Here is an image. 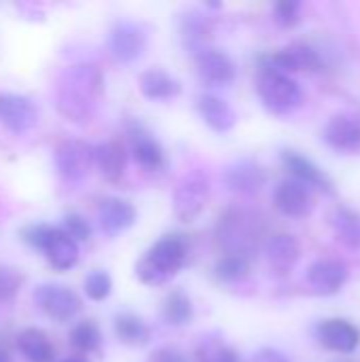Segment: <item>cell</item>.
Segmentation results:
<instances>
[{"instance_id": "obj_26", "label": "cell", "mask_w": 360, "mask_h": 362, "mask_svg": "<svg viewBox=\"0 0 360 362\" xmlns=\"http://www.w3.org/2000/svg\"><path fill=\"white\" fill-rule=\"evenodd\" d=\"M15 344H17L19 354L28 362H53L55 358V348L42 329L28 327L19 331Z\"/></svg>"}, {"instance_id": "obj_20", "label": "cell", "mask_w": 360, "mask_h": 362, "mask_svg": "<svg viewBox=\"0 0 360 362\" xmlns=\"http://www.w3.org/2000/svg\"><path fill=\"white\" fill-rule=\"evenodd\" d=\"M40 252L45 255L47 263L59 274L70 272L79 263V257H81L79 244L64 229H57V227L49 229Z\"/></svg>"}, {"instance_id": "obj_19", "label": "cell", "mask_w": 360, "mask_h": 362, "mask_svg": "<svg viewBox=\"0 0 360 362\" xmlns=\"http://www.w3.org/2000/svg\"><path fill=\"white\" fill-rule=\"evenodd\" d=\"M280 161L282 165L289 170L291 178L299 180L301 185H306L308 189H316L323 193H331L333 191V182L331 178L325 174V170H320L312 159H308L306 155H301L299 151H291L284 148L280 153Z\"/></svg>"}, {"instance_id": "obj_11", "label": "cell", "mask_w": 360, "mask_h": 362, "mask_svg": "<svg viewBox=\"0 0 360 362\" xmlns=\"http://www.w3.org/2000/svg\"><path fill=\"white\" fill-rule=\"evenodd\" d=\"M38 123L36 104L21 93L0 91V125L11 134H25Z\"/></svg>"}, {"instance_id": "obj_27", "label": "cell", "mask_w": 360, "mask_h": 362, "mask_svg": "<svg viewBox=\"0 0 360 362\" xmlns=\"http://www.w3.org/2000/svg\"><path fill=\"white\" fill-rule=\"evenodd\" d=\"M117 339L129 348H142L151 341V327L132 312H121L112 320Z\"/></svg>"}, {"instance_id": "obj_38", "label": "cell", "mask_w": 360, "mask_h": 362, "mask_svg": "<svg viewBox=\"0 0 360 362\" xmlns=\"http://www.w3.org/2000/svg\"><path fill=\"white\" fill-rule=\"evenodd\" d=\"M149 362H189V358L178 350V348H159L155 350L151 356H149Z\"/></svg>"}, {"instance_id": "obj_13", "label": "cell", "mask_w": 360, "mask_h": 362, "mask_svg": "<svg viewBox=\"0 0 360 362\" xmlns=\"http://www.w3.org/2000/svg\"><path fill=\"white\" fill-rule=\"evenodd\" d=\"M197 76L206 87H229L236 81V62L221 49H204L195 55Z\"/></svg>"}, {"instance_id": "obj_22", "label": "cell", "mask_w": 360, "mask_h": 362, "mask_svg": "<svg viewBox=\"0 0 360 362\" xmlns=\"http://www.w3.org/2000/svg\"><path fill=\"white\" fill-rule=\"evenodd\" d=\"M197 112L202 121L216 134H227L238 123V115L231 104L214 93H202L197 98Z\"/></svg>"}, {"instance_id": "obj_10", "label": "cell", "mask_w": 360, "mask_h": 362, "mask_svg": "<svg viewBox=\"0 0 360 362\" xmlns=\"http://www.w3.org/2000/svg\"><path fill=\"white\" fill-rule=\"evenodd\" d=\"M53 157H55L57 172L66 180L79 182L93 168V144H87L83 140H62L55 146Z\"/></svg>"}, {"instance_id": "obj_7", "label": "cell", "mask_w": 360, "mask_h": 362, "mask_svg": "<svg viewBox=\"0 0 360 362\" xmlns=\"http://www.w3.org/2000/svg\"><path fill=\"white\" fill-rule=\"evenodd\" d=\"M151 30L142 21H117L108 34V51L121 64L138 62L149 49Z\"/></svg>"}, {"instance_id": "obj_12", "label": "cell", "mask_w": 360, "mask_h": 362, "mask_svg": "<svg viewBox=\"0 0 360 362\" xmlns=\"http://www.w3.org/2000/svg\"><path fill=\"white\" fill-rule=\"evenodd\" d=\"M314 337L323 348H327L329 352H337V354H352L360 346L359 327L346 318L320 320L314 327Z\"/></svg>"}, {"instance_id": "obj_5", "label": "cell", "mask_w": 360, "mask_h": 362, "mask_svg": "<svg viewBox=\"0 0 360 362\" xmlns=\"http://www.w3.org/2000/svg\"><path fill=\"white\" fill-rule=\"evenodd\" d=\"M259 68H269L291 76V72H320L325 70V59L316 47L308 42H293L276 53L261 55Z\"/></svg>"}, {"instance_id": "obj_16", "label": "cell", "mask_w": 360, "mask_h": 362, "mask_svg": "<svg viewBox=\"0 0 360 362\" xmlns=\"http://www.w3.org/2000/svg\"><path fill=\"white\" fill-rule=\"evenodd\" d=\"M323 140L342 155H360V119L352 115L331 117L323 129Z\"/></svg>"}, {"instance_id": "obj_33", "label": "cell", "mask_w": 360, "mask_h": 362, "mask_svg": "<svg viewBox=\"0 0 360 362\" xmlns=\"http://www.w3.org/2000/svg\"><path fill=\"white\" fill-rule=\"evenodd\" d=\"M85 295L91 301H106L112 295V278L104 269H93L85 278Z\"/></svg>"}, {"instance_id": "obj_21", "label": "cell", "mask_w": 360, "mask_h": 362, "mask_svg": "<svg viewBox=\"0 0 360 362\" xmlns=\"http://www.w3.org/2000/svg\"><path fill=\"white\" fill-rule=\"evenodd\" d=\"M136 208L132 202L106 195L98 202V221L108 235H117L136 225Z\"/></svg>"}, {"instance_id": "obj_36", "label": "cell", "mask_w": 360, "mask_h": 362, "mask_svg": "<svg viewBox=\"0 0 360 362\" xmlns=\"http://www.w3.org/2000/svg\"><path fill=\"white\" fill-rule=\"evenodd\" d=\"M74 242H87L91 238V225L89 221L79 214V212H68L64 216V227H62Z\"/></svg>"}, {"instance_id": "obj_6", "label": "cell", "mask_w": 360, "mask_h": 362, "mask_svg": "<svg viewBox=\"0 0 360 362\" xmlns=\"http://www.w3.org/2000/svg\"><path fill=\"white\" fill-rule=\"evenodd\" d=\"M34 303L36 308L51 318L53 322L66 325L72 322L79 314H81V297L66 284H40L34 288Z\"/></svg>"}, {"instance_id": "obj_18", "label": "cell", "mask_w": 360, "mask_h": 362, "mask_svg": "<svg viewBox=\"0 0 360 362\" xmlns=\"http://www.w3.org/2000/svg\"><path fill=\"white\" fill-rule=\"evenodd\" d=\"M263 250H265L267 265L276 276H289L301 259L299 240L291 233L269 235L263 244Z\"/></svg>"}, {"instance_id": "obj_35", "label": "cell", "mask_w": 360, "mask_h": 362, "mask_svg": "<svg viewBox=\"0 0 360 362\" xmlns=\"http://www.w3.org/2000/svg\"><path fill=\"white\" fill-rule=\"evenodd\" d=\"M21 274L13 267H0V303H11L21 288Z\"/></svg>"}, {"instance_id": "obj_4", "label": "cell", "mask_w": 360, "mask_h": 362, "mask_svg": "<svg viewBox=\"0 0 360 362\" xmlns=\"http://www.w3.org/2000/svg\"><path fill=\"white\" fill-rule=\"evenodd\" d=\"M257 93L265 110L272 115L284 117L295 112L303 104V89L301 85L282 72L269 70V68H259L257 72Z\"/></svg>"}, {"instance_id": "obj_31", "label": "cell", "mask_w": 360, "mask_h": 362, "mask_svg": "<svg viewBox=\"0 0 360 362\" xmlns=\"http://www.w3.org/2000/svg\"><path fill=\"white\" fill-rule=\"evenodd\" d=\"M68 341L81 354H98L102 348V331L93 320H81L72 327Z\"/></svg>"}, {"instance_id": "obj_25", "label": "cell", "mask_w": 360, "mask_h": 362, "mask_svg": "<svg viewBox=\"0 0 360 362\" xmlns=\"http://www.w3.org/2000/svg\"><path fill=\"white\" fill-rule=\"evenodd\" d=\"M214 34L212 19L199 11H189L180 17V38L187 51L197 55L199 51L208 49V42Z\"/></svg>"}, {"instance_id": "obj_39", "label": "cell", "mask_w": 360, "mask_h": 362, "mask_svg": "<svg viewBox=\"0 0 360 362\" xmlns=\"http://www.w3.org/2000/svg\"><path fill=\"white\" fill-rule=\"evenodd\" d=\"M250 362H291V358L276 348H261L252 354Z\"/></svg>"}, {"instance_id": "obj_41", "label": "cell", "mask_w": 360, "mask_h": 362, "mask_svg": "<svg viewBox=\"0 0 360 362\" xmlns=\"http://www.w3.org/2000/svg\"><path fill=\"white\" fill-rule=\"evenodd\" d=\"M62 362H89L85 356H70V358H66V361Z\"/></svg>"}, {"instance_id": "obj_30", "label": "cell", "mask_w": 360, "mask_h": 362, "mask_svg": "<svg viewBox=\"0 0 360 362\" xmlns=\"http://www.w3.org/2000/svg\"><path fill=\"white\" fill-rule=\"evenodd\" d=\"M197 362H242L236 348L225 344L219 335H206L195 348Z\"/></svg>"}, {"instance_id": "obj_28", "label": "cell", "mask_w": 360, "mask_h": 362, "mask_svg": "<svg viewBox=\"0 0 360 362\" xmlns=\"http://www.w3.org/2000/svg\"><path fill=\"white\" fill-rule=\"evenodd\" d=\"M161 318L166 325L170 327H187L193 322L195 318V305L193 299L182 291V288H174L166 295L163 305H161Z\"/></svg>"}, {"instance_id": "obj_37", "label": "cell", "mask_w": 360, "mask_h": 362, "mask_svg": "<svg viewBox=\"0 0 360 362\" xmlns=\"http://www.w3.org/2000/svg\"><path fill=\"white\" fill-rule=\"evenodd\" d=\"M49 225H45V223H32V225H25L21 231H19V235H21V240L30 246V248H34V250H40L42 248V244H45V238H47V233H49Z\"/></svg>"}, {"instance_id": "obj_17", "label": "cell", "mask_w": 360, "mask_h": 362, "mask_svg": "<svg viewBox=\"0 0 360 362\" xmlns=\"http://www.w3.org/2000/svg\"><path fill=\"white\" fill-rule=\"evenodd\" d=\"M225 187L238 195H257L267 185L265 168L255 159H240L225 170Z\"/></svg>"}, {"instance_id": "obj_24", "label": "cell", "mask_w": 360, "mask_h": 362, "mask_svg": "<svg viewBox=\"0 0 360 362\" xmlns=\"http://www.w3.org/2000/svg\"><path fill=\"white\" fill-rule=\"evenodd\" d=\"M138 85H140V93L146 100H153V102H170V100H176L182 93L180 81L176 76H172L170 72L161 70V68L144 70L140 74Z\"/></svg>"}, {"instance_id": "obj_40", "label": "cell", "mask_w": 360, "mask_h": 362, "mask_svg": "<svg viewBox=\"0 0 360 362\" xmlns=\"http://www.w3.org/2000/svg\"><path fill=\"white\" fill-rule=\"evenodd\" d=\"M0 362H13V358L8 356V352L4 348H0Z\"/></svg>"}, {"instance_id": "obj_2", "label": "cell", "mask_w": 360, "mask_h": 362, "mask_svg": "<svg viewBox=\"0 0 360 362\" xmlns=\"http://www.w3.org/2000/svg\"><path fill=\"white\" fill-rule=\"evenodd\" d=\"M216 240L225 255L250 261L265 244V218L248 208H229L216 223Z\"/></svg>"}, {"instance_id": "obj_8", "label": "cell", "mask_w": 360, "mask_h": 362, "mask_svg": "<svg viewBox=\"0 0 360 362\" xmlns=\"http://www.w3.org/2000/svg\"><path fill=\"white\" fill-rule=\"evenodd\" d=\"M210 182L199 170L189 172L174 191V214L182 223H193L202 216L208 204Z\"/></svg>"}, {"instance_id": "obj_9", "label": "cell", "mask_w": 360, "mask_h": 362, "mask_svg": "<svg viewBox=\"0 0 360 362\" xmlns=\"http://www.w3.org/2000/svg\"><path fill=\"white\" fill-rule=\"evenodd\" d=\"M125 132L129 138V151H132L134 161L144 172H163L168 165L166 151L161 142L146 129V125L140 123L138 119H127Z\"/></svg>"}, {"instance_id": "obj_14", "label": "cell", "mask_w": 360, "mask_h": 362, "mask_svg": "<svg viewBox=\"0 0 360 362\" xmlns=\"http://www.w3.org/2000/svg\"><path fill=\"white\" fill-rule=\"evenodd\" d=\"M274 206L280 214L289 218H306L314 210V197L312 189L301 185L295 178H284L274 189Z\"/></svg>"}, {"instance_id": "obj_3", "label": "cell", "mask_w": 360, "mask_h": 362, "mask_svg": "<svg viewBox=\"0 0 360 362\" xmlns=\"http://www.w3.org/2000/svg\"><path fill=\"white\" fill-rule=\"evenodd\" d=\"M187 261L189 238L185 233H166L136 263V278L144 286H163L178 276Z\"/></svg>"}, {"instance_id": "obj_34", "label": "cell", "mask_w": 360, "mask_h": 362, "mask_svg": "<svg viewBox=\"0 0 360 362\" xmlns=\"http://www.w3.org/2000/svg\"><path fill=\"white\" fill-rule=\"evenodd\" d=\"M272 15H274V21L280 28L291 30L301 21V2L299 0H278L274 4Z\"/></svg>"}, {"instance_id": "obj_32", "label": "cell", "mask_w": 360, "mask_h": 362, "mask_svg": "<svg viewBox=\"0 0 360 362\" xmlns=\"http://www.w3.org/2000/svg\"><path fill=\"white\" fill-rule=\"evenodd\" d=\"M214 278L223 284H233L240 282L248 276L250 272V261L236 257V255H223L216 263H214Z\"/></svg>"}, {"instance_id": "obj_15", "label": "cell", "mask_w": 360, "mask_h": 362, "mask_svg": "<svg viewBox=\"0 0 360 362\" xmlns=\"http://www.w3.org/2000/svg\"><path fill=\"white\" fill-rule=\"evenodd\" d=\"M348 278H350V269L339 259H318L306 272V280L310 288L323 297H331L339 293L346 286Z\"/></svg>"}, {"instance_id": "obj_29", "label": "cell", "mask_w": 360, "mask_h": 362, "mask_svg": "<svg viewBox=\"0 0 360 362\" xmlns=\"http://www.w3.org/2000/svg\"><path fill=\"white\" fill-rule=\"evenodd\" d=\"M333 231L337 240L350 248V250H360V214L352 208H337L331 216Z\"/></svg>"}, {"instance_id": "obj_1", "label": "cell", "mask_w": 360, "mask_h": 362, "mask_svg": "<svg viewBox=\"0 0 360 362\" xmlns=\"http://www.w3.org/2000/svg\"><path fill=\"white\" fill-rule=\"evenodd\" d=\"M104 95V72L91 62L68 66L57 78L55 106L70 123H89Z\"/></svg>"}, {"instance_id": "obj_23", "label": "cell", "mask_w": 360, "mask_h": 362, "mask_svg": "<svg viewBox=\"0 0 360 362\" xmlns=\"http://www.w3.org/2000/svg\"><path fill=\"white\" fill-rule=\"evenodd\" d=\"M93 165L100 170L102 178L117 182L123 178L127 168V151L119 140H106L93 144Z\"/></svg>"}]
</instances>
